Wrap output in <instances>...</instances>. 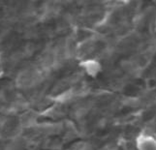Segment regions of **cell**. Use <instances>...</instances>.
Masks as SVG:
<instances>
[{
	"instance_id": "1",
	"label": "cell",
	"mask_w": 156,
	"mask_h": 150,
	"mask_svg": "<svg viewBox=\"0 0 156 150\" xmlns=\"http://www.w3.org/2000/svg\"><path fill=\"white\" fill-rule=\"evenodd\" d=\"M138 150H156V141L150 137H141L138 141Z\"/></svg>"
}]
</instances>
